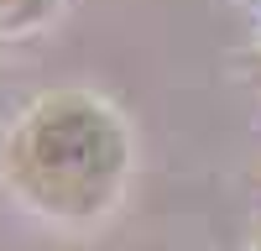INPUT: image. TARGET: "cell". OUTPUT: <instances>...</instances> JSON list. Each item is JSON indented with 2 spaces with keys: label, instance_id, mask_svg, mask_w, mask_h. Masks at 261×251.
I'll list each match as a JSON object with an SVG mask.
<instances>
[{
  "label": "cell",
  "instance_id": "cell-1",
  "mask_svg": "<svg viewBox=\"0 0 261 251\" xmlns=\"http://www.w3.org/2000/svg\"><path fill=\"white\" fill-rule=\"evenodd\" d=\"M0 162L27 209L47 220H99L125 194L130 131L99 94L53 89L16 115Z\"/></svg>",
  "mask_w": 261,
  "mask_h": 251
},
{
  "label": "cell",
  "instance_id": "cell-2",
  "mask_svg": "<svg viewBox=\"0 0 261 251\" xmlns=\"http://www.w3.org/2000/svg\"><path fill=\"white\" fill-rule=\"evenodd\" d=\"M58 16V0H0V32L21 37V32H37Z\"/></svg>",
  "mask_w": 261,
  "mask_h": 251
},
{
  "label": "cell",
  "instance_id": "cell-3",
  "mask_svg": "<svg viewBox=\"0 0 261 251\" xmlns=\"http://www.w3.org/2000/svg\"><path fill=\"white\" fill-rule=\"evenodd\" d=\"M251 251H261V236H256V246H251Z\"/></svg>",
  "mask_w": 261,
  "mask_h": 251
}]
</instances>
